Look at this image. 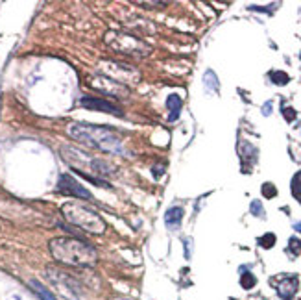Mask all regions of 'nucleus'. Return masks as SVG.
<instances>
[{"instance_id": "9", "label": "nucleus", "mask_w": 301, "mask_h": 300, "mask_svg": "<svg viewBox=\"0 0 301 300\" xmlns=\"http://www.w3.org/2000/svg\"><path fill=\"white\" fill-rule=\"evenodd\" d=\"M298 285H300L298 283V276L296 274H286V276L279 278V282H277V295L283 300H292L294 295H296V291H298Z\"/></svg>"}, {"instance_id": "23", "label": "nucleus", "mask_w": 301, "mask_h": 300, "mask_svg": "<svg viewBox=\"0 0 301 300\" xmlns=\"http://www.w3.org/2000/svg\"><path fill=\"white\" fill-rule=\"evenodd\" d=\"M143 8H165L166 2H139Z\"/></svg>"}, {"instance_id": "12", "label": "nucleus", "mask_w": 301, "mask_h": 300, "mask_svg": "<svg viewBox=\"0 0 301 300\" xmlns=\"http://www.w3.org/2000/svg\"><path fill=\"white\" fill-rule=\"evenodd\" d=\"M181 106H183V100L177 97V95H170V97H168L166 107H168V111H170V115H168V121H170V123H175V121H177L179 111H181Z\"/></svg>"}, {"instance_id": "20", "label": "nucleus", "mask_w": 301, "mask_h": 300, "mask_svg": "<svg viewBox=\"0 0 301 300\" xmlns=\"http://www.w3.org/2000/svg\"><path fill=\"white\" fill-rule=\"evenodd\" d=\"M261 191H262V196H266V198H273V196H277V189H275V185L270 184V182L262 184Z\"/></svg>"}, {"instance_id": "22", "label": "nucleus", "mask_w": 301, "mask_h": 300, "mask_svg": "<svg viewBox=\"0 0 301 300\" xmlns=\"http://www.w3.org/2000/svg\"><path fill=\"white\" fill-rule=\"evenodd\" d=\"M283 117H285V121H286V123H294V121H296V117H298V113H296V109H294V107H283Z\"/></svg>"}, {"instance_id": "15", "label": "nucleus", "mask_w": 301, "mask_h": 300, "mask_svg": "<svg viewBox=\"0 0 301 300\" xmlns=\"http://www.w3.org/2000/svg\"><path fill=\"white\" fill-rule=\"evenodd\" d=\"M270 80H272L275 86H286L290 82V76L285 71H272L270 72Z\"/></svg>"}, {"instance_id": "7", "label": "nucleus", "mask_w": 301, "mask_h": 300, "mask_svg": "<svg viewBox=\"0 0 301 300\" xmlns=\"http://www.w3.org/2000/svg\"><path fill=\"white\" fill-rule=\"evenodd\" d=\"M58 189L61 193L68 194V196H76L81 200H93V194L89 193L83 185L79 184L76 178H72L70 175H61L58 180Z\"/></svg>"}, {"instance_id": "8", "label": "nucleus", "mask_w": 301, "mask_h": 300, "mask_svg": "<svg viewBox=\"0 0 301 300\" xmlns=\"http://www.w3.org/2000/svg\"><path fill=\"white\" fill-rule=\"evenodd\" d=\"M79 104L83 107H87V109H95V111H102V113H109V115H115V117H124V111L117 104L109 102L107 98H98V97H89V95H85V97H81Z\"/></svg>"}, {"instance_id": "6", "label": "nucleus", "mask_w": 301, "mask_h": 300, "mask_svg": "<svg viewBox=\"0 0 301 300\" xmlns=\"http://www.w3.org/2000/svg\"><path fill=\"white\" fill-rule=\"evenodd\" d=\"M91 86L100 91V93H106L107 97H113L117 98V100H122V98H126L129 95V88L126 86H120L117 82H113V80H109V78L102 76V78H93L91 80Z\"/></svg>"}, {"instance_id": "14", "label": "nucleus", "mask_w": 301, "mask_h": 300, "mask_svg": "<svg viewBox=\"0 0 301 300\" xmlns=\"http://www.w3.org/2000/svg\"><path fill=\"white\" fill-rule=\"evenodd\" d=\"M204 82H205V91H207V93L218 91V76L214 74L213 71H207V72H205Z\"/></svg>"}, {"instance_id": "10", "label": "nucleus", "mask_w": 301, "mask_h": 300, "mask_svg": "<svg viewBox=\"0 0 301 300\" xmlns=\"http://www.w3.org/2000/svg\"><path fill=\"white\" fill-rule=\"evenodd\" d=\"M183 208H179V206H174V208H170L168 212L165 213V224L168 230H177L181 223H183Z\"/></svg>"}, {"instance_id": "21", "label": "nucleus", "mask_w": 301, "mask_h": 300, "mask_svg": "<svg viewBox=\"0 0 301 300\" xmlns=\"http://www.w3.org/2000/svg\"><path fill=\"white\" fill-rule=\"evenodd\" d=\"M288 252H290L292 256H300L301 241L298 239V237H290V239H288Z\"/></svg>"}, {"instance_id": "16", "label": "nucleus", "mask_w": 301, "mask_h": 300, "mask_svg": "<svg viewBox=\"0 0 301 300\" xmlns=\"http://www.w3.org/2000/svg\"><path fill=\"white\" fill-rule=\"evenodd\" d=\"M275 243H277V237H275V233H272V232L264 233V235L259 237V245H261L262 248H266V250H270L272 247H275Z\"/></svg>"}, {"instance_id": "26", "label": "nucleus", "mask_w": 301, "mask_h": 300, "mask_svg": "<svg viewBox=\"0 0 301 300\" xmlns=\"http://www.w3.org/2000/svg\"><path fill=\"white\" fill-rule=\"evenodd\" d=\"M294 230L301 233V223H296V224H294Z\"/></svg>"}, {"instance_id": "3", "label": "nucleus", "mask_w": 301, "mask_h": 300, "mask_svg": "<svg viewBox=\"0 0 301 300\" xmlns=\"http://www.w3.org/2000/svg\"><path fill=\"white\" fill-rule=\"evenodd\" d=\"M61 213L70 224L78 226L89 233H104L106 221L100 217V213L91 210L81 202H65L61 206Z\"/></svg>"}, {"instance_id": "24", "label": "nucleus", "mask_w": 301, "mask_h": 300, "mask_svg": "<svg viewBox=\"0 0 301 300\" xmlns=\"http://www.w3.org/2000/svg\"><path fill=\"white\" fill-rule=\"evenodd\" d=\"M185 258L187 260H190V248H192V239L189 237V239H185Z\"/></svg>"}, {"instance_id": "17", "label": "nucleus", "mask_w": 301, "mask_h": 300, "mask_svg": "<svg viewBox=\"0 0 301 300\" xmlns=\"http://www.w3.org/2000/svg\"><path fill=\"white\" fill-rule=\"evenodd\" d=\"M290 189H292V194L301 202V171H298L294 175V178H292L290 182Z\"/></svg>"}, {"instance_id": "18", "label": "nucleus", "mask_w": 301, "mask_h": 300, "mask_svg": "<svg viewBox=\"0 0 301 300\" xmlns=\"http://www.w3.org/2000/svg\"><path fill=\"white\" fill-rule=\"evenodd\" d=\"M240 285H242L244 289H253V287L257 285L255 274H253V272H242V276H240Z\"/></svg>"}, {"instance_id": "19", "label": "nucleus", "mask_w": 301, "mask_h": 300, "mask_svg": "<svg viewBox=\"0 0 301 300\" xmlns=\"http://www.w3.org/2000/svg\"><path fill=\"white\" fill-rule=\"evenodd\" d=\"M250 212H252V215L259 217V219H264V215H266V212H264V208H262L261 200H253L252 206H250Z\"/></svg>"}, {"instance_id": "5", "label": "nucleus", "mask_w": 301, "mask_h": 300, "mask_svg": "<svg viewBox=\"0 0 301 300\" xmlns=\"http://www.w3.org/2000/svg\"><path fill=\"white\" fill-rule=\"evenodd\" d=\"M100 69L102 72L106 74V78L117 82L120 86H133L141 80V74L135 67L131 65H126V63H120V61H113V59H107V61H102L100 63Z\"/></svg>"}, {"instance_id": "2", "label": "nucleus", "mask_w": 301, "mask_h": 300, "mask_svg": "<svg viewBox=\"0 0 301 300\" xmlns=\"http://www.w3.org/2000/svg\"><path fill=\"white\" fill-rule=\"evenodd\" d=\"M67 134L72 139H76L78 143L98 148L102 152H109V154L122 152V141L109 126L89 124V123H70L67 126Z\"/></svg>"}, {"instance_id": "11", "label": "nucleus", "mask_w": 301, "mask_h": 300, "mask_svg": "<svg viewBox=\"0 0 301 300\" xmlns=\"http://www.w3.org/2000/svg\"><path fill=\"white\" fill-rule=\"evenodd\" d=\"M89 169L93 171V173H96L98 178L100 176H109V175H113V167L107 163V161H104V159H98V158H93L91 159V163H89Z\"/></svg>"}, {"instance_id": "4", "label": "nucleus", "mask_w": 301, "mask_h": 300, "mask_svg": "<svg viewBox=\"0 0 301 300\" xmlns=\"http://www.w3.org/2000/svg\"><path fill=\"white\" fill-rule=\"evenodd\" d=\"M104 41L109 49H113L118 54H124V56L143 58L152 52V47L146 41L135 37V35H129L126 32H118V30H109L104 35Z\"/></svg>"}, {"instance_id": "25", "label": "nucleus", "mask_w": 301, "mask_h": 300, "mask_svg": "<svg viewBox=\"0 0 301 300\" xmlns=\"http://www.w3.org/2000/svg\"><path fill=\"white\" fill-rule=\"evenodd\" d=\"M270 113H272V102H266L262 106V115H270Z\"/></svg>"}, {"instance_id": "13", "label": "nucleus", "mask_w": 301, "mask_h": 300, "mask_svg": "<svg viewBox=\"0 0 301 300\" xmlns=\"http://www.w3.org/2000/svg\"><path fill=\"white\" fill-rule=\"evenodd\" d=\"M30 287L37 293V297H39L41 300H56V297H54V295H52V293H50V291L47 289V287H45L41 282L30 280Z\"/></svg>"}, {"instance_id": "1", "label": "nucleus", "mask_w": 301, "mask_h": 300, "mask_svg": "<svg viewBox=\"0 0 301 300\" xmlns=\"http://www.w3.org/2000/svg\"><path fill=\"white\" fill-rule=\"evenodd\" d=\"M54 260L70 267H93L98 262L96 248L76 237H54L48 243Z\"/></svg>"}]
</instances>
